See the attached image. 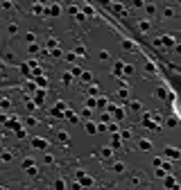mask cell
I'll list each match as a JSON object with an SVG mask.
<instances>
[{
    "label": "cell",
    "instance_id": "5b68a950",
    "mask_svg": "<svg viewBox=\"0 0 181 190\" xmlns=\"http://www.w3.org/2000/svg\"><path fill=\"white\" fill-rule=\"evenodd\" d=\"M138 149H141V152H152V140L141 138V140H138Z\"/></svg>",
    "mask_w": 181,
    "mask_h": 190
},
{
    "label": "cell",
    "instance_id": "ffe728a7",
    "mask_svg": "<svg viewBox=\"0 0 181 190\" xmlns=\"http://www.w3.org/2000/svg\"><path fill=\"white\" fill-rule=\"evenodd\" d=\"M84 129H86V134H95V131H97V127L93 125V122H86V125H84Z\"/></svg>",
    "mask_w": 181,
    "mask_h": 190
},
{
    "label": "cell",
    "instance_id": "1f68e13d",
    "mask_svg": "<svg viewBox=\"0 0 181 190\" xmlns=\"http://www.w3.org/2000/svg\"><path fill=\"white\" fill-rule=\"evenodd\" d=\"M32 11H34V14H41V11H43V7H41V2H34Z\"/></svg>",
    "mask_w": 181,
    "mask_h": 190
},
{
    "label": "cell",
    "instance_id": "7402d4cb",
    "mask_svg": "<svg viewBox=\"0 0 181 190\" xmlns=\"http://www.w3.org/2000/svg\"><path fill=\"white\" fill-rule=\"evenodd\" d=\"M25 125H27V127H36V125H39V120L34 118V116H30V118H25Z\"/></svg>",
    "mask_w": 181,
    "mask_h": 190
},
{
    "label": "cell",
    "instance_id": "d4e9b609",
    "mask_svg": "<svg viewBox=\"0 0 181 190\" xmlns=\"http://www.w3.org/2000/svg\"><path fill=\"white\" fill-rule=\"evenodd\" d=\"M165 186H168V188H174V186H177V181H174V177H165Z\"/></svg>",
    "mask_w": 181,
    "mask_h": 190
},
{
    "label": "cell",
    "instance_id": "52a82bcc",
    "mask_svg": "<svg viewBox=\"0 0 181 190\" xmlns=\"http://www.w3.org/2000/svg\"><path fill=\"white\" fill-rule=\"evenodd\" d=\"M100 154H102V158L104 161H111V156H113V147H100Z\"/></svg>",
    "mask_w": 181,
    "mask_h": 190
},
{
    "label": "cell",
    "instance_id": "d590c367",
    "mask_svg": "<svg viewBox=\"0 0 181 190\" xmlns=\"http://www.w3.org/2000/svg\"><path fill=\"white\" fill-rule=\"evenodd\" d=\"M36 84L41 86V88H45V86H48V82H45V79H43V77H39V79H36Z\"/></svg>",
    "mask_w": 181,
    "mask_h": 190
},
{
    "label": "cell",
    "instance_id": "e575fe53",
    "mask_svg": "<svg viewBox=\"0 0 181 190\" xmlns=\"http://www.w3.org/2000/svg\"><path fill=\"white\" fill-rule=\"evenodd\" d=\"M122 138H125V140H129V138H131V131L129 129H125V131H122V134H120Z\"/></svg>",
    "mask_w": 181,
    "mask_h": 190
},
{
    "label": "cell",
    "instance_id": "44dd1931",
    "mask_svg": "<svg viewBox=\"0 0 181 190\" xmlns=\"http://www.w3.org/2000/svg\"><path fill=\"white\" fill-rule=\"evenodd\" d=\"M43 163H45V165H52V163H55V156H52L50 152H48V154H43Z\"/></svg>",
    "mask_w": 181,
    "mask_h": 190
},
{
    "label": "cell",
    "instance_id": "5bb4252c",
    "mask_svg": "<svg viewBox=\"0 0 181 190\" xmlns=\"http://www.w3.org/2000/svg\"><path fill=\"white\" fill-rule=\"evenodd\" d=\"M79 77H81V82H84V84L93 82V73H91V70H81V75H79Z\"/></svg>",
    "mask_w": 181,
    "mask_h": 190
},
{
    "label": "cell",
    "instance_id": "cb8c5ba5",
    "mask_svg": "<svg viewBox=\"0 0 181 190\" xmlns=\"http://www.w3.org/2000/svg\"><path fill=\"white\" fill-rule=\"evenodd\" d=\"M75 54L77 57H86V48L84 45H77V48H75Z\"/></svg>",
    "mask_w": 181,
    "mask_h": 190
},
{
    "label": "cell",
    "instance_id": "ee69618b",
    "mask_svg": "<svg viewBox=\"0 0 181 190\" xmlns=\"http://www.w3.org/2000/svg\"><path fill=\"white\" fill-rule=\"evenodd\" d=\"M174 52H177V54H181V43H177V45H174Z\"/></svg>",
    "mask_w": 181,
    "mask_h": 190
},
{
    "label": "cell",
    "instance_id": "9c48e42d",
    "mask_svg": "<svg viewBox=\"0 0 181 190\" xmlns=\"http://www.w3.org/2000/svg\"><path fill=\"white\" fill-rule=\"evenodd\" d=\"M145 14H147L149 18H154L156 16V5L154 2H145Z\"/></svg>",
    "mask_w": 181,
    "mask_h": 190
},
{
    "label": "cell",
    "instance_id": "ab89813d",
    "mask_svg": "<svg viewBox=\"0 0 181 190\" xmlns=\"http://www.w3.org/2000/svg\"><path fill=\"white\" fill-rule=\"evenodd\" d=\"M100 59H102V61L109 59V52H107V50H102V52H100Z\"/></svg>",
    "mask_w": 181,
    "mask_h": 190
},
{
    "label": "cell",
    "instance_id": "83f0119b",
    "mask_svg": "<svg viewBox=\"0 0 181 190\" xmlns=\"http://www.w3.org/2000/svg\"><path fill=\"white\" fill-rule=\"evenodd\" d=\"M154 177H156V179H165V172L161 170V165H159V168H156V172H154Z\"/></svg>",
    "mask_w": 181,
    "mask_h": 190
},
{
    "label": "cell",
    "instance_id": "ba28073f",
    "mask_svg": "<svg viewBox=\"0 0 181 190\" xmlns=\"http://www.w3.org/2000/svg\"><path fill=\"white\" fill-rule=\"evenodd\" d=\"M0 161H2V163H11V161H14V152L2 149V152H0Z\"/></svg>",
    "mask_w": 181,
    "mask_h": 190
},
{
    "label": "cell",
    "instance_id": "6da1fadb",
    "mask_svg": "<svg viewBox=\"0 0 181 190\" xmlns=\"http://www.w3.org/2000/svg\"><path fill=\"white\" fill-rule=\"evenodd\" d=\"M104 168H109L111 172H115V174H125L127 163H122V161H104Z\"/></svg>",
    "mask_w": 181,
    "mask_h": 190
},
{
    "label": "cell",
    "instance_id": "277c9868",
    "mask_svg": "<svg viewBox=\"0 0 181 190\" xmlns=\"http://www.w3.org/2000/svg\"><path fill=\"white\" fill-rule=\"evenodd\" d=\"M32 147H34V149H48L50 143L45 140V138H34V140H32Z\"/></svg>",
    "mask_w": 181,
    "mask_h": 190
},
{
    "label": "cell",
    "instance_id": "d6a6232c",
    "mask_svg": "<svg viewBox=\"0 0 181 190\" xmlns=\"http://www.w3.org/2000/svg\"><path fill=\"white\" fill-rule=\"evenodd\" d=\"M129 106H131V111H141V106H143V104H141V102H131Z\"/></svg>",
    "mask_w": 181,
    "mask_h": 190
},
{
    "label": "cell",
    "instance_id": "4dcf8cb0",
    "mask_svg": "<svg viewBox=\"0 0 181 190\" xmlns=\"http://www.w3.org/2000/svg\"><path fill=\"white\" fill-rule=\"evenodd\" d=\"M93 106H97V102L93 100V97H89V100H86V109H93Z\"/></svg>",
    "mask_w": 181,
    "mask_h": 190
},
{
    "label": "cell",
    "instance_id": "4fadbf2b",
    "mask_svg": "<svg viewBox=\"0 0 181 190\" xmlns=\"http://www.w3.org/2000/svg\"><path fill=\"white\" fill-rule=\"evenodd\" d=\"M134 70H136V66H134V63H125V66H122V75H127V77L134 75Z\"/></svg>",
    "mask_w": 181,
    "mask_h": 190
},
{
    "label": "cell",
    "instance_id": "8fae6325",
    "mask_svg": "<svg viewBox=\"0 0 181 190\" xmlns=\"http://www.w3.org/2000/svg\"><path fill=\"white\" fill-rule=\"evenodd\" d=\"M7 34L9 36H16V34H18V23H14V20L7 23Z\"/></svg>",
    "mask_w": 181,
    "mask_h": 190
},
{
    "label": "cell",
    "instance_id": "d6986e66",
    "mask_svg": "<svg viewBox=\"0 0 181 190\" xmlns=\"http://www.w3.org/2000/svg\"><path fill=\"white\" fill-rule=\"evenodd\" d=\"M30 165H34V158L25 156V158H23V163H21V168H23V170H27V168H30Z\"/></svg>",
    "mask_w": 181,
    "mask_h": 190
},
{
    "label": "cell",
    "instance_id": "9a60e30c",
    "mask_svg": "<svg viewBox=\"0 0 181 190\" xmlns=\"http://www.w3.org/2000/svg\"><path fill=\"white\" fill-rule=\"evenodd\" d=\"M0 7H2L5 11H14V9H16V5H14V2H9V0H2V2H0Z\"/></svg>",
    "mask_w": 181,
    "mask_h": 190
},
{
    "label": "cell",
    "instance_id": "60d3db41",
    "mask_svg": "<svg viewBox=\"0 0 181 190\" xmlns=\"http://www.w3.org/2000/svg\"><path fill=\"white\" fill-rule=\"evenodd\" d=\"M165 122H168V125H170V127H174V125H177V118H174V116H172V118H168V120H165Z\"/></svg>",
    "mask_w": 181,
    "mask_h": 190
},
{
    "label": "cell",
    "instance_id": "e0dca14e",
    "mask_svg": "<svg viewBox=\"0 0 181 190\" xmlns=\"http://www.w3.org/2000/svg\"><path fill=\"white\" fill-rule=\"evenodd\" d=\"M0 109H2V111L11 109V100H7V97H0Z\"/></svg>",
    "mask_w": 181,
    "mask_h": 190
},
{
    "label": "cell",
    "instance_id": "74e56055",
    "mask_svg": "<svg viewBox=\"0 0 181 190\" xmlns=\"http://www.w3.org/2000/svg\"><path fill=\"white\" fill-rule=\"evenodd\" d=\"M89 93H91V95H97V93H100V88H97V86H91Z\"/></svg>",
    "mask_w": 181,
    "mask_h": 190
},
{
    "label": "cell",
    "instance_id": "2e32d148",
    "mask_svg": "<svg viewBox=\"0 0 181 190\" xmlns=\"http://www.w3.org/2000/svg\"><path fill=\"white\" fill-rule=\"evenodd\" d=\"M129 91H131L129 86H122V88L118 91V97H120V100H127V95H129Z\"/></svg>",
    "mask_w": 181,
    "mask_h": 190
},
{
    "label": "cell",
    "instance_id": "4316f807",
    "mask_svg": "<svg viewBox=\"0 0 181 190\" xmlns=\"http://www.w3.org/2000/svg\"><path fill=\"white\" fill-rule=\"evenodd\" d=\"M70 79H73V75H70V73H63V77H61V84H70Z\"/></svg>",
    "mask_w": 181,
    "mask_h": 190
},
{
    "label": "cell",
    "instance_id": "7bdbcfd3",
    "mask_svg": "<svg viewBox=\"0 0 181 190\" xmlns=\"http://www.w3.org/2000/svg\"><path fill=\"white\" fill-rule=\"evenodd\" d=\"M159 165H163V158L156 156V158H154V168H159Z\"/></svg>",
    "mask_w": 181,
    "mask_h": 190
},
{
    "label": "cell",
    "instance_id": "f35d334b",
    "mask_svg": "<svg viewBox=\"0 0 181 190\" xmlns=\"http://www.w3.org/2000/svg\"><path fill=\"white\" fill-rule=\"evenodd\" d=\"M50 54H52V57H55V59H59V57H61V50H57V48H55V50H52V52H50Z\"/></svg>",
    "mask_w": 181,
    "mask_h": 190
},
{
    "label": "cell",
    "instance_id": "f6af8a7d",
    "mask_svg": "<svg viewBox=\"0 0 181 190\" xmlns=\"http://www.w3.org/2000/svg\"><path fill=\"white\" fill-rule=\"evenodd\" d=\"M36 2H41V5H48V2H50V0H36Z\"/></svg>",
    "mask_w": 181,
    "mask_h": 190
},
{
    "label": "cell",
    "instance_id": "484cf974",
    "mask_svg": "<svg viewBox=\"0 0 181 190\" xmlns=\"http://www.w3.org/2000/svg\"><path fill=\"white\" fill-rule=\"evenodd\" d=\"M120 45H122V50H134V48H136V45H134L131 41H122Z\"/></svg>",
    "mask_w": 181,
    "mask_h": 190
},
{
    "label": "cell",
    "instance_id": "f1b7e54d",
    "mask_svg": "<svg viewBox=\"0 0 181 190\" xmlns=\"http://www.w3.org/2000/svg\"><path fill=\"white\" fill-rule=\"evenodd\" d=\"M154 97H159V100H163V97H165V91H163V88H156V91H154Z\"/></svg>",
    "mask_w": 181,
    "mask_h": 190
},
{
    "label": "cell",
    "instance_id": "3957f363",
    "mask_svg": "<svg viewBox=\"0 0 181 190\" xmlns=\"http://www.w3.org/2000/svg\"><path fill=\"white\" fill-rule=\"evenodd\" d=\"M163 156H170V158H181V149H177V147H163Z\"/></svg>",
    "mask_w": 181,
    "mask_h": 190
},
{
    "label": "cell",
    "instance_id": "836d02e7",
    "mask_svg": "<svg viewBox=\"0 0 181 190\" xmlns=\"http://www.w3.org/2000/svg\"><path fill=\"white\" fill-rule=\"evenodd\" d=\"M34 39H36V36H34L32 32H27V34H25V41H27V43H34Z\"/></svg>",
    "mask_w": 181,
    "mask_h": 190
},
{
    "label": "cell",
    "instance_id": "603a6c76",
    "mask_svg": "<svg viewBox=\"0 0 181 190\" xmlns=\"http://www.w3.org/2000/svg\"><path fill=\"white\" fill-rule=\"evenodd\" d=\"M66 118L70 120L73 125H75V122H79V116H77V113H70V111H68V113H66Z\"/></svg>",
    "mask_w": 181,
    "mask_h": 190
},
{
    "label": "cell",
    "instance_id": "f546056e",
    "mask_svg": "<svg viewBox=\"0 0 181 190\" xmlns=\"http://www.w3.org/2000/svg\"><path fill=\"white\" fill-rule=\"evenodd\" d=\"M27 50H30V54H36L39 52V45L36 43H30V48H27Z\"/></svg>",
    "mask_w": 181,
    "mask_h": 190
},
{
    "label": "cell",
    "instance_id": "7a4b0ae2",
    "mask_svg": "<svg viewBox=\"0 0 181 190\" xmlns=\"http://www.w3.org/2000/svg\"><path fill=\"white\" fill-rule=\"evenodd\" d=\"M55 138H57V143H61V145H68V143H70V134H68L66 129H59L55 134Z\"/></svg>",
    "mask_w": 181,
    "mask_h": 190
},
{
    "label": "cell",
    "instance_id": "8992f818",
    "mask_svg": "<svg viewBox=\"0 0 181 190\" xmlns=\"http://www.w3.org/2000/svg\"><path fill=\"white\" fill-rule=\"evenodd\" d=\"M174 14H177V11H174V7H163V9H161V16H163L165 20L174 18Z\"/></svg>",
    "mask_w": 181,
    "mask_h": 190
},
{
    "label": "cell",
    "instance_id": "b9f144b4",
    "mask_svg": "<svg viewBox=\"0 0 181 190\" xmlns=\"http://www.w3.org/2000/svg\"><path fill=\"white\" fill-rule=\"evenodd\" d=\"M134 7H145V0H134Z\"/></svg>",
    "mask_w": 181,
    "mask_h": 190
},
{
    "label": "cell",
    "instance_id": "8d00e7d4",
    "mask_svg": "<svg viewBox=\"0 0 181 190\" xmlns=\"http://www.w3.org/2000/svg\"><path fill=\"white\" fill-rule=\"evenodd\" d=\"M97 131H109V125H107V122H102V125H97Z\"/></svg>",
    "mask_w": 181,
    "mask_h": 190
},
{
    "label": "cell",
    "instance_id": "7c38bea8",
    "mask_svg": "<svg viewBox=\"0 0 181 190\" xmlns=\"http://www.w3.org/2000/svg\"><path fill=\"white\" fill-rule=\"evenodd\" d=\"M48 14H50V16H55V18H57V16H61V5H57V2H55V5H52V7L48 9Z\"/></svg>",
    "mask_w": 181,
    "mask_h": 190
},
{
    "label": "cell",
    "instance_id": "30bf717a",
    "mask_svg": "<svg viewBox=\"0 0 181 190\" xmlns=\"http://www.w3.org/2000/svg\"><path fill=\"white\" fill-rule=\"evenodd\" d=\"M138 30H141L143 34H147V32L152 30V23H149L147 18H145V20H138Z\"/></svg>",
    "mask_w": 181,
    "mask_h": 190
},
{
    "label": "cell",
    "instance_id": "ac0fdd59",
    "mask_svg": "<svg viewBox=\"0 0 181 190\" xmlns=\"http://www.w3.org/2000/svg\"><path fill=\"white\" fill-rule=\"evenodd\" d=\"M63 109H66V102H61V100H59V102L55 104V109H52V113H61Z\"/></svg>",
    "mask_w": 181,
    "mask_h": 190
}]
</instances>
